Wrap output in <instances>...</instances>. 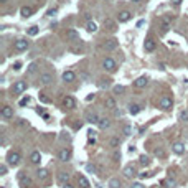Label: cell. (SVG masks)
I'll return each instance as SVG.
<instances>
[{"mask_svg": "<svg viewBox=\"0 0 188 188\" xmlns=\"http://www.w3.org/2000/svg\"><path fill=\"white\" fill-rule=\"evenodd\" d=\"M30 101H31V99H30L28 96H26V97H23V99H20V106L23 107V106H26V104H28Z\"/></svg>", "mask_w": 188, "mask_h": 188, "instance_id": "cell-39", "label": "cell"}, {"mask_svg": "<svg viewBox=\"0 0 188 188\" xmlns=\"http://www.w3.org/2000/svg\"><path fill=\"white\" fill-rule=\"evenodd\" d=\"M2 188H5V187H2Z\"/></svg>", "mask_w": 188, "mask_h": 188, "instance_id": "cell-55", "label": "cell"}, {"mask_svg": "<svg viewBox=\"0 0 188 188\" xmlns=\"http://www.w3.org/2000/svg\"><path fill=\"white\" fill-rule=\"evenodd\" d=\"M12 91H13V94H21V92H25L26 91V83L25 81H15Z\"/></svg>", "mask_w": 188, "mask_h": 188, "instance_id": "cell-6", "label": "cell"}, {"mask_svg": "<svg viewBox=\"0 0 188 188\" xmlns=\"http://www.w3.org/2000/svg\"><path fill=\"white\" fill-rule=\"evenodd\" d=\"M88 137H89V142H96V132H94V130H89L88 132Z\"/></svg>", "mask_w": 188, "mask_h": 188, "instance_id": "cell-37", "label": "cell"}, {"mask_svg": "<svg viewBox=\"0 0 188 188\" xmlns=\"http://www.w3.org/2000/svg\"><path fill=\"white\" fill-rule=\"evenodd\" d=\"M104 26H107V30L114 31V30H116V21L111 20V18H106V20H104Z\"/></svg>", "mask_w": 188, "mask_h": 188, "instance_id": "cell-29", "label": "cell"}, {"mask_svg": "<svg viewBox=\"0 0 188 188\" xmlns=\"http://www.w3.org/2000/svg\"><path fill=\"white\" fill-rule=\"evenodd\" d=\"M58 159L61 160V162H68V160L71 159V150H69V149H66V147H64V149H61V150L58 152Z\"/></svg>", "mask_w": 188, "mask_h": 188, "instance_id": "cell-8", "label": "cell"}, {"mask_svg": "<svg viewBox=\"0 0 188 188\" xmlns=\"http://www.w3.org/2000/svg\"><path fill=\"white\" fill-rule=\"evenodd\" d=\"M102 48H104L106 51H112L117 48V40L116 38H111V40H106L104 45H102Z\"/></svg>", "mask_w": 188, "mask_h": 188, "instance_id": "cell-9", "label": "cell"}, {"mask_svg": "<svg viewBox=\"0 0 188 188\" xmlns=\"http://www.w3.org/2000/svg\"><path fill=\"white\" fill-rule=\"evenodd\" d=\"M140 165H144V167H147V165H150V159H149V157H147V155H142V157H140Z\"/></svg>", "mask_w": 188, "mask_h": 188, "instance_id": "cell-35", "label": "cell"}, {"mask_svg": "<svg viewBox=\"0 0 188 188\" xmlns=\"http://www.w3.org/2000/svg\"><path fill=\"white\" fill-rule=\"evenodd\" d=\"M159 106L163 109V111H168V109H172V106H173V101H172V97H168V96H163V97H160V101H159Z\"/></svg>", "mask_w": 188, "mask_h": 188, "instance_id": "cell-5", "label": "cell"}, {"mask_svg": "<svg viewBox=\"0 0 188 188\" xmlns=\"http://www.w3.org/2000/svg\"><path fill=\"white\" fill-rule=\"evenodd\" d=\"M130 188H145V187H144L140 182H135V183H132V187H130Z\"/></svg>", "mask_w": 188, "mask_h": 188, "instance_id": "cell-45", "label": "cell"}, {"mask_svg": "<svg viewBox=\"0 0 188 188\" xmlns=\"http://www.w3.org/2000/svg\"><path fill=\"white\" fill-rule=\"evenodd\" d=\"M97 125H99V129H102V130L109 129V127H111V121H109L107 117H101V119H99V124H97Z\"/></svg>", "mask_w": 188, "mask_h": 188, "instance_id": "cell-22", "label": "cell"}, {"mask_svg": "<svg viewBox=\"0 0 188 188\" xmlns=\"http://www.w3.org/2000/svg\"><path fill=\"white\" fill-rule=\"evenodd\" d=\"M40 101H41V102H50V99L46 96H43V94H40Z\"/></svg>", "mask_w": 188, "mask_h": 188, "instance_id": "cell-47", "label": "cell"}, {"mask_svg": "<svg viewBox=\"0 0 188 188\" xmlns=\"http://www.w3.org/2000/svg\"><path fill=\"white\" fill-rule=\"evenodd\" d=\"M107 185H109V188H121V180L119 178H111Z\"/></svg>", "mask_w": 188, "mask_h": 188, "instance_id": "cell-30", "label": "cell"}, {"mask_svg": "<svg viewBox=\"0 0 188 188\" xmlns=\"http://www.w3.org/2000/svg\"><path fill=\"white\" fill-rule=\"evenodd\" d=\"M144 50L145 51H154L155 50V41L152 40V38L145 40V43H144Z\"/></svg>", "mask_w": 188, "mask_h": 188, "instance_id": "cell-24", "label": "cell"}, {"mask_svg": "<svg viewBox=\"0 0 188 188\" xmlns=\"http://www.w3.org/2000/svg\"><path fill=\"white\" fill-rule=\"evenodd\" d=\"M102 68H104L106 71H109V73H114L117 69V64H116V61H114L112 58H106L104 61H102Z\"/></svg>", "mask_w": 188, "mask_h": 188, "instance_id": "cell-2", "label": "cell"}, {"mask_svg": "<svg viewBox=\"0 0 188 188\" xmlns=\"http://www.w3.org/2000/svg\"><path fill=\"white\" fill-rule=\"evenodd\" d=\"M30 46V41H26L25 38H20V40H17L15 41V45H13V48H15V51H26Z\"/></svg>", "mask_w": 188, "mask_h": 188, "instance_id": "cell-3", "label": "cell"}, {"mask_svg": "<svg viewBox=\"0 0 188 188\" xmlns=\"http://www.w3.org/2000/svg\"><path fill=\"white\" fill-rule=\"evenodd\" d=\"M56 13H58V10H56V9H50L48 12H46V15H48V17H54Z\"/></svg>", "mask_w": 188, "mask_h": 188, "instance_id": "cell-41", "label": "cell"}, {"mask_svg": "<svg viewBox=\"0 0 188 188\" xmlns=\"http://www.w3.org/2000/svg\"><path fill=\"white\" fill-rule=\"evenodd\" d=\"M20 68H21V63H20V61H17L15 64H13V69H17V71L20 69Z\"/></svg>", "mask_w": 188, "mask_h": 188, "instance_id": "cell-49", "label": "cell"}, {"mask_svg": "<svg viewBox=\"0 0 188 188\" xmlns=\"http://www.w3.org/2000/svg\"><path fill=\"white\" fill-rule=\"evenodd\" d=\"M18 180H20V183H21V187H23V188H28V187L33 185L31 178H30L28 175H25V172H21L20 175H18Z\"/></svg>", "mask_w": 188, "mask_h": 188, "instance_id": "cell-7", "label": "cell"}, {"mask_svg": "<svg viewBox=\"0 0 188 188\" xmlns=\"http://www.w3.org/2000/svg\"><path fill=\"white\" fill-rule=\"evenodd\" d=\"M36 177L40 180H46V178H48V170H46V168H38V170H36Z\"/></svg>", "mask_w": 188, "mask_h": 188, "instance_id": "cell-27", "label": "cell"}, {"mask_svg": "<svg viewBox=\"0 0 188 188\" xmlns=\"http://www.w3.org/2000/svg\"><path fill=\"white\" fill-rule=\"evenodd\" d=\"M155 155H157V157H163V155H165V152H163V150H159V149H157V150H155Z\"/></svg>", "mask_w": 188, "mask_h": 188, "instance_id": "cell-48", "label": "cell"}, {"mask_svg": "<svg viewBox=\"0 0 188 188\" xmlns=\"http://www.w3.org/2000/svg\"><path fill=\"white\" fill-rule=\"evenodd\" d=\"M63 188H74L73 185H69V183H66V185H63Z\"/></svg>", "mask_w": 188, "mask_h": 188, "instance_id": "cell-51", "label": "cell"}, {"mask_svg": "<svg viewBox=\"0 0 188 188\" xmlns=\"http://www.w3.org/2000/svg\"><path fill=\"white\" fill-rule=\"evenodd\" d=\"M20 160H21V155H20V152H17V150L9 152V155H7V162H9V165H12V167H17L18 163H20Z\"/></svg>", "mask_w": 188, "mask_h": 188, "instance_id": "cell-1", "label": "cell"}, {"mask_svg": "<svg viewBox=\"0 0 188 188\" xmlns=\"http://www.w3.org/2000/svg\"><path fill=\"white\" fill-rule=\"evenodd\" d=\"M147 84H149V78H147V76H140V78H137V79L134 81V86L135 88H145Z\"/></svg>", "mask_w": 188, "mask_h": 188, "instance_id": "cell-12", "label": "cell"}, {"mask_svg": "<svg viewBox=\"0 0 188 188\" xmlns=\"http://www.w3.org/2000/svg\"><path fill=\"white\" fill-rule=\"evenodd\" d=\"M86 30H88L89 33H96V31H97V25L94 23V21L89 20L88 23H86Z\"/></svg>", "mask_w": 188, "mask_h": 188, "instance_id": "cell-28", "label": "cell"}, {"mask_svg": "<svg viewBox=\"0 0 188 188\" xmlns=\"http://www.w3.org/2000/svg\"><path fill=\"white\" fill-rule=\"evenodd\" d=\"M40 83H41L43 86H50V84L53 83V76H51L50 73H43V74H40Z\"/></svg>", "mask_w": 188, "mask_h": 188, "instance_id": "cell-11", "label": "cell"}, {"mask_svg": "<svg viewBox=\"0 0 188 188\" xmlns=\"http://www.w3.org/2000/svg\"><path fill=\"white\" fill-rule=\"evenodd\" d=\"M124 91H125L124 86H114V88H112V92H114V94H122Z\"/></svg>", "mask_w": 188, "mask_h": 188, "instance_id": "cell-36", "label": "cell"}, {"mask_svg": "<svg viewBox=\"0 0 188 188\" xmlns=\"http://www.w3.org/2000/svg\"><path fill=\"white\" fill-rule=\"evenodd\" d=\"M0 114H2L4 119H10V117H13V107H10V106H4L2 111H0Z\"/></svg>", "mask_w": 188, "mask_h": 188, "instance_id": "cell-13", "label": "cell"}, {"mask_svg": "<svg viewBox=\"0 0 188 188\" xmlns=\"http://www.w3.org/2000/svg\"><path fill=\"white\" fill-rule=\"evenodd\" d=\"M124 134L125 135H132V125H129V124L124 125Z\"/></svg>", "mask_w": 188, "mask_h": 188, "instance_id": "cell-38", "label": "cell"}, {"mask_svg": "<svg viewBox=\"0 0 188 188\" xmlns=\"http://www.w3.org/2000/svg\"><path fill=\"white\" fill-rule=\"evenodd\" d=\"M130 2H140V0H130Z\"/></svg>", "mask_w": 188, "mask_h": 188, "instance_id": "cell-53", "label": "cell"}, {"mask_svg": "<svg viewBox=\"0 0 188 188\" xmlns=\"http://www.w3.org/2000/svg\"><path fill=\"white\" fill-rule=\"evenodd\" d=\"M99 119L101 117L97 116V114H94V112H89L88 116H86V121H88L89 124H99Z\"/></svg>", "mask_w": 188, "mask_h": 188, "instance_id": "cell-18", "label": "cell"}, {"mask_svg": "<svg viewBox=\"0 0 188 188\" xmlns=\"http://www.w3.org/2000/svg\"><path fill=\"white\" fill-rule=\"evenodd\" d=\"M0 2H7V0H0Z\"/></svg>", "mask_w": 188, "mask_h": 188, "instance_id": "cell-54", "label": "cell"}, {"mask_svg": "<svg viewBox=\"0 0 188 188\" xmlns=\"http://www.w3.org/2000/svg\"><path fill=\"white\" fill-rule=\"evenodd\" d=\"M31 13H33V9H31V7H21V9H20V15L23 18L31 17Z\"/></svg>", "mask_w": 188, "mask_h": 188, "instance_id": "cell-23", "label": "cell"}, {"mask_svg": "<svg viewBox=\"0 0 188 188\" xmlns=\"http://www.w3.org/2000/svg\"><path fill=\"white\" fill-rule=\"evenodd\" d=\"M163 183L167 185V188H177V182H175L173 178H167L165 182H163Z\"/></svg>", "mask_w": 188, "mask_h": 188, "instance_id": "cell-34", "label": "cell"}, {"mask_svg": "<svg viewBox=\"0 0 188 188\" xmlns=\"http://www.w3.org/2000/svg\"><path fill=\"white\" fill-rule=\"evenodd\" d=\"M122 173H124L125 178H129V180H132V178H135V177H137V170H135L134 165H127V167H124Z\"/></svg>", "mask_w": 188, "mask_h": 188, "instance_id": "cell-4", "label": "cell"}, {"mask_svg": "<svg viewBox=\"0 0 188 188\" xmlns=\"http://www.w3.org/2000/svg\"><path fill=\"white\" fill-rule=\"evenodd\" d=\"M172 150H173V154H177V155H183L185 154V144L183 142H175L172 145Z\"/></svg>", "mask_w": 188, "mask_h": 188, "instance_id": "cell-10", "label": "cell"}, {"mask_svg": "<svg viewBox=\"0 0 188 188\" xmlns=\"http://www.w3.org/2000/svg\"><path fill=\"white\" fill-rule=\"evenodd\" d=\"M78 183H79L81 188H91V185H89V180L86 178L84 175H79V177H78Z\"/></svg>", "mask_w": 188, "mask_h": 188, "instance_id": "cell-21", "label": "cell"}, {"mask_svg": "<svg viewBox=\"0 0 188 188\" xmlns=\"http://www.w3.org/2000/svg\"><path fill=\"white\" fill-rule=\"evenodd\" d=\"M104 106H106L107 109H116V99H114L112 96L106 97V101H104Z\"/></svg>", "mask_w": 188, "mask_h": 188, "instance_id": "cell-26", "label": "cell"}, {"mask_svg": "<svg viewBox=\"0 0 188 188\" xmlns=\"http://www.w3.org/2000/svg\"><path fill=\"white\" fill-rule=\"evenodd\" d=\"M140 111H142V106L140 104H129V114L135 116V114H139Z\"/></svg>", "mask_w": 188, "mask_h": 188, "instance_id": "cell-25", "label": "cell"}, {"mask_svg": "<svg viewBox=\"0 0 188 188\" xmlns=\"http://www.w3.org/2000/svg\"><path fill=\"white\" fill-rule=\"evenodd\" d=\"M36 112L40 114V116H45V109H41V107H38V109H36Z\"/></svg>", "mask_w": 188, "mask_h": 188, "instance_id": "cell-50", "label": "cell"}, {"mask_svg": "<svg viewBox=\"0 0 188 188\" xmlns=\"http://www.w3.org/2000/svg\"><path fill=\"white\" fill-rule=\"evenodd\" d=\"M30 162L33 163V165H40V162H41V154L38 150L31 152V154H30Z\"/></svg>", "mask_w": 188, "mask_h": 188, "instance_id": "cell-14", "label": "cell"}, {"mask_svg": "<svg viewBox=\"0 0 188 188\" xmlns=\"http://www.w3.org/2000/svg\"><path fill=\"white\" fill-rule=\"evenodd\" d=\"M130 17H132V13L127 12V10H122V12H119V17H117V20L121 21V23H125V21H129Z\"/></svg>", "mask_w": 188, "mask_h": 188, "instance_id": "cell-15", "label": "cell"}, {"mask_svg": "<svg viewBox=\"0 0 188 188\" xmlns=\"http://www.w3.org/2000/svg\"><path fill=\"white\" fill-rule=\"evenodd\" d=\"M61 78H63V81H64V83H73V81L76 79V74L73 71H64Z\"/></svg>", "mask_w": 188, "mask_h": 188, "instance_id": "cell-17", "label": "cell"}, {"mask_svg": "<svg viewBox=\"0 0 188 188\" xmlns=\"http://www.w3.org/2000/svg\"><path fill=\"white\" fill-rule=\"evenodd\" d=\"M0 175H7V165H0Z\"/></svg>", "mask_w": 188, "mask_h": 188, "instance_id": "cell-44", "label": "cell"}, {"mask_svg": "<svg viewBox=\"0 0 188 188\" xmlns=\"http://www.w3.org/2000/svg\"><path fill=\"white\" fill-rule=\"evenodd\" d=\"M68 180H69V173H68V172H59L58 173V182L61 185H66Z\"/></svg>", "mask_w": 188, "mask_h": 188, "instance_id": "cell-19", "label": "cell"}, {"mask_svg": "<svg viewBox=\"0 0 188 188\" xmlns=\"http://www.w3.org/2000/svg\"><path fill=\"white\" fill-rule=\"evenodd\" d=\"M63 106H64V107H68V109H73L76 106L74 97H73V96H66L64 99H63Z\"/></svg>", "mask_w": 188, "mask_h": 188, "instance_id": "cell-16", "label": "cell"}, {"mask_svg": "<svg viewBox=\"0 0 188 188\" xmlns=\"http://www.w3.org/2000/svg\"><path fill=\"white\" fill-rule=\"evenodd\" d=\"M66 38L69 40V41H76V40H79V33H78L76 30H68Z\"/></svg>", "mask_w": 188, "mask_h": 188, "instance_id": "cell-20", "label": "cell"}, {"mask_svg": "<svg viewBox=\"0 0 188 188\" xmlns=\"http://www.w3.org/2000/svg\"><path fill=\"white\" fill-rule=\"evenodd\" d=\"M114 160H116V162H117V160H121V152H114Z\"/></svg>", "mask_w": 188, "mask_h": 188, "instance_id": "cell-46", "label": "cell"}, {"mask_svg": "<svg viewBox=\"0 0 188 188\" xmlns=\"http://www.w3.org/2000/svg\"><path fill=\"white\" fill-rule=\"evenodd\" d=\"M172 2H173L175 5H180V4H182V0H172Z\"/></svg>", "mask_w": 188, "mask_h": 188, "instance_id": "cell-52", "label": "cell"}, {"mask_svg": "<svg viewBox=\"0 0 188 188\" xmlns=\"http://www.w3.org/2000/svg\"><path fill=\"white\" fill-rule=\"evenodd\" d=\"M86 170L91 172V173H94V172H96V167H94V165H91V163H88V165H86Z\"/></svg>", "mask_w": 188, "mask_h": 188, "instance_id": "cell-42", "label": "cell"}, {"mask_svg": "<svg viewBox=\"0 0 188 188\" xmlns=\"http://www.w3.org/2000/svg\"><path fill=\"white\" fill-rule=\"evenodd\" d=\"M170 28V18H163L162 20V33H167Z\"/></svg>", "mask_w": 188, "mask_h": 188, "instance_id": "cell-31", "label": "cell"}, {"mask_svg": "<svg viewBox=\"0 0 188 188\" xmlns=\"http://www.w3.org/2000/svg\"><path fill=\"white\" fill-rule=\"evenodd\" d=\"M38 31H40V28H38L36 25H33V26H30V28H28V35H30V36H36Z\"/></svg>", "mask_w": 188, "mask_h": 188, "instance_id": "cell-33", "label": "cell"}, {"mask_svg": "<svg viewBox=\"0 0 188 188\" xmlns=\"http://www.w3.org/2000/svg\"><path fill=\"white\" fill-rule=\"evenodd\" d=\"M111 147H119V139H117V137L111 139Z\"/></svg>", "mask_w": 188, "mask_h": 188, "instance_id": "cell-40", "label": "cell"}, {"mask_svg": "<svg viewBox=\"0 0 188 188\" xmlns=\"http://www.w3.org/2000/svg\"><path fill=\"white\" fill-rule=\"evenodd\" d=\"M35 71H36V64L33 63V64H30V68H28V73H30V74H33Z\"/></svg>", "mask_w": 188, "mask_h": 188, "instance_id": "cell-43", "label": "cell"}, {"mask_svg": "<svg viewBox=\"0 0 188 188\" xmlns=\"http://www.w3.org/2000/svg\"><path fill=\"white\" fill-rule=\"evenodd\" d=\"M178 119L182 122H188V109H183V111L178 114Z\"/></svg>", "mask_w": 188, "mask_h": 188, "instance_id": "cell-32", "label": "cell"}]
</instances>
